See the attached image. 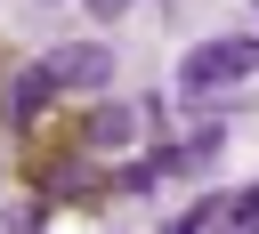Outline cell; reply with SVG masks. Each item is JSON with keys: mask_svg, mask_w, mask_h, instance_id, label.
I'll return each instance as SVG.
<instances>
[{"mask_svg": "<svg viewBox=\"0 0 259 234\" xmlns=\"http://www.w3.org/2000/svg\"><path fill=\"white\" fill-rule=\"evenodd\" d=\"M259 65V40H202V48H186V65H178V89L194 97V89H219V81H243Z\"/></svg>", "mask_w": 259, "mask_h": 234, "instance_id": "obj_1", "label": "cell"}, {"mask_svg": "<svg viewBox=\"0 0 259 234\" xmlns=\"http://www.w3.org/2000/svg\"><path fill=\"white\" fill-rule=\"evenodd\" d=\"M49 73H57V89H105L113 81V48L105 40H73V48L49 56Z\"/></svg>", "mask_w": 259, "mask_h": 234, "instance_id": "obj_2", "label": "cell"}, {"mask_svg": "<svg viewBox=\"0 0 259 234\" xmlns=\"http://www.w3.org/2000/svg\"><path fill=\"white\" fill-rule=\"evenodd\" d=\"M49 97H57V73H49V65H24V73L8 81V121H40Z\"/></svg>", "mask_w": 259, "mask_h": 234, "instance_id": "obj_3", "label": "cell"}, {"mask_svg": "<svg viewBox=\"0 0 259 234\" xmlns=\"http://www.w3.org/2000/svg\"><path fill=\"white\" fill-rule=\"evenodd\" d=\"M210 161H219V121H202L186 145H170V153H162V169H210Z\"/></svg>", "mask_w": 259, "mask_h": 234, "instance_id": "obj_4", "label": "cell"}, {"mask_svg": "<svg viewBox=\"0 0 259 234\" xmlns=\"http://www.w3.org/2000/svg\"><path fill=\"white\" fill-rule=\"evenodd\" d=\"M130 129H138L130 105H97V113H89V145H130Z\"/></svg>", "mask_w": 259, "mask_h": 234, "instance_id": "obj_5", "label": "cell"}, {"mask_svg": "<svg viewBox=\"0 0 259 234\" xmlns=\"http://www.w3.org/2000/svg\"><path fill=\"white\" fill-rule=\"evenodd\" d=\"M89 178H97L89 161H57V169H49V186H57V194H89Z\"/></svg>", "mask_w": 259, "mask_h": 234, "instance_id": "obj_6", "label": "cell"}, {"mask_svg": "<svg viewBox=\"0 0 259 234\" xmlns=\"http://www.w3.org/2000/svg\"><path fill=\"white\" fill-rule=\"evenodd\" d=\"M0 234H40V202H8L0 210Z\"/></svg>", "mask_w": 259, "mask_h": 234, "instance_id": "obj_7", "label": "cell"}, {"mask_svg": "<svg viewBox=\"0 0 259 234\" xmlns=\"http://www.w3.org/2000/svg\"><path fill=\"white\" fill-rule=\"evenodd\" d=\"M227 218H235L227 234H259V186H251V194H235V202H227Z\"/></svg>", "mask_w": 259, "mask_h": 234, "instance_id": "obj_8", "label": "cell"}, {"mask_svg": "<svg viewBox=\"0 0 259 234\" xmlns=\"http://www.w3.org/2000/svg\"><path fill=\"white\" fill-rule=\"evenodd\" d=\"M154 178H162V161H130V169H121V186H130V194H146Z\"/></svg>", "mask_w": 259, "mask_h": 234, "instance_id": "obj_9", "label": "cell"}, {"mask_svg": "<svg viewBox=\"0 0 259 234\" xmlns=\"http://www.w3.org/2000/svg\"><path fill=\"white\" fill-rule=\"evenodd\" d=\"M89 8H97V16H121V8H130V0H89Z\"/></svg>", "mask_w": 259, "mask_h": 234, "instance_id": "obj_10", "label": "cell"}]
</instances>
